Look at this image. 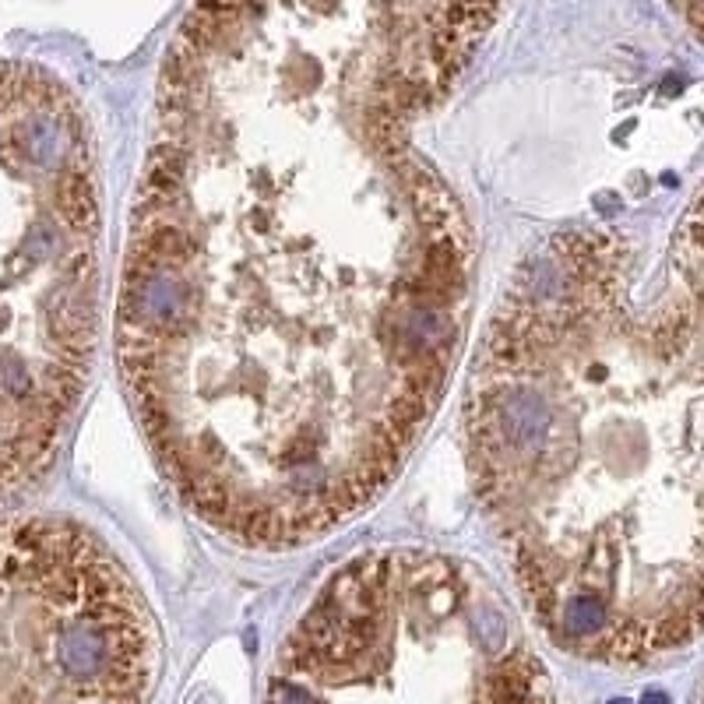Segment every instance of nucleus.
I'll return each instance as SVG.
<instances>
[{
	"label": "nucleus",
	"instance_id": "obj_2",
	"mask_svg": "<svg viewBox=\"0 0 704 704\" xmlns=\"http://www.w3.org/2000/svg\"><path fill=\"white\" fill-rule=\"evenodd\" d=\"M268 704H553L543 662L462 560L377 550L289 631Z\"/></svg>",
	"mask_w": 704,
	"mask_h": 704
},
{
	"label": "nucleus",
	"instance_id": "obj_1",
	"mask_svg": "<svg viewBox=\"0 0 704 704\" xmlns=\"http://www.w3.org/2000/svg\"><path fill=\"white\" fill-rule=\"evenodd\" d=\"M616 233L567 229L518 268L469 388L479 500L560 648L645 662L701 624V215L645 310Z\"/></svg>",
	"mask_w": 704,
	"mask_h": 704
},
{
	"label": "nucleus",
	"instance_id": "obj_3",
	"mask_svg": "<svg viewBox=\"0 0 704 704\" xmlns=\"http://www.w3.org/2000/svg\"><path fill=\"white\" fill-rule=\"evenodd\" d=\"M155 669L152 613L92 532L0 525V704H148Z\"/></svg>",
	"mask_w": 704,
	"mask_h": 704
}]
</instances>
